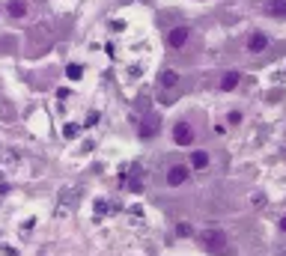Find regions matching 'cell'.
<instances>
[{"mask_svg":"<svg viewBox=\"0 0 286 256\" xmlns=\"http://www.w3.org/2000/svg\"><path fill=\"white\" fill-rule=\"evenodd\" d=\"M203 244H206V250H212V253H226L230 250V244H226V235L223 232H206L203 235Z\"/></svg>","mask_w":286,"mask_h":256,"instance_id":"1","label":"cell"},{"mask_svg":"<svg viewBox=\"0 0 286 256\" xmlns=\"http://www.w3.org/2000/svg\"><path fill=\"white\" fill-rule=\"evenodd\" d=\"M173 140H176L179 146H191V143H194V131H191L188 122H176V128H173Z\"/></svg>","mask_w":286,"mask_h":256,"instance_id":"2","label":"cell"},{"mask_svg":"<svg viewBox=\"0 0 286 256\" xmlns=\"http://www.w3.org/2000/svg\"><path fill=\"white\" fill-rule=\"evenodd\" d=\"M185 179H188V167H185V164H176V167H170V173H167V185L179 188Z\"/></svg>","mask_w":286,"mask_h":256,"instance_id":"3","label":"cell"},{"mask_svg":"<svg viewBox=\"0 0 286 256\" xmlns=\"http://www.w3.org/2000/svg\"><path fill=\"white\" fill-rule=\"evenodd\" d=\"M188 36H191V27H176V30L167 36V42H170V48H185V42H188Z\"/></svg>","mask_w":286,"mask_h":256,"instance_id":"4","label":"cell"},{"mask_svg":"<svg viewBox=\"0 0 286 256\" xmlns=\"http://www.w3.org/2000/svg\"><path fill=\"white\" fill-rule=\"evenodd\" d=\"M265 48H268V39H265L262 33H254V36L248 39V51H251V54H259V51H265Z\"/></svg>","mask_w":286,"mask_h":256,"instance_id":"5","label":"cell"},{"mask_svg":"<svg viewBox=\"0 0 286 256\" xmlns=\"http://www.w3.org/2000/svg\"><path fill=\"white\" fill-rule=\"evenodd\" d=\"M6 9H9L12 18H24V15H27V3H24V0H9Z\"/></svg>","mask_w":286,"mask_h":256,"instance_id":"6","label":"cell"},{"mask_svg":"<svg viewBox=\"0 0 286 256\" xmlns=\"http://www.w3.org/2000/svg\"><path fill=\"white\" fill-rule=\"evenodd\" d=\"M176 81H179V75H176L173 69H164V72L158 75V84L164 87V90H167V87H176Z\"/></svg>","mask_w":286,"mask_h":256,"instance_id":"7","label":"cell"},{"mask_svg":"<svg viewBox=\"0 0 286 256\" xmlns=\"http://www.w3.org/2000/svg\"><path fill=\"white\" fill-rule=\"evenodd\" d=\"M236 87H239V72H226L221 78V90L230 93V90H236Z\"/></svg>","mask_w":286,"mask_h":256,"instance_id":"8","label":"cell"},{"mask_svg":"<svg viewBox=\"0 0 286 256\" xmlns=\"http://www.w3.org/2000/svg\"><path fill=\"white\" fill-rule=\"evenodd\" d=\"M194 170H206V167H209V155H206V152H194Z\"/></svg>","mask_w":286,"mask_h":256,"instance_id":"9","label":"cell"},{"mask_svg":"<svg viewBox=\"0 0 286 256\" xmlns=\"http://www.w3.org/2000/svg\"><path fill=\"white\" fill-rule=\"evenodd\" d=\"M268 12H271V15H283L286 12V0H271V3H268Z\"/></svg>","mask_w":286,"mask_h":256,"instance_id":"10","label":"cell"},{"mask_svg":"<svg viewBox=\"0 0 286 256\" xmlns=\"http://www.w3.org/2000/svg\"><path fill=\"white\" fill-rule=\"evenodd\" d=\"M81 72H84L81 66H69V78H81Z\"/></svg>","mask_w":286,"mask_h":256,"instance_id":"11","label":"cell"},{"mask_svg":"<svg viewBox=\"0 0 286 256\" xmlns=\"http://www.w3.org/2000/svg\"><path fill=\"white\" fill-rule=\"evenodd\" d=\"M280 229H283V232H286V215H283V221H280Z\"/></svg>","mask_w":286,"mask_h":256,"instance_id":"12","label":"cell"}]
</instances>
